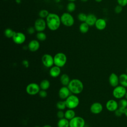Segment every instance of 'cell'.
<instances>
[{"instance_id":"1","label":"cell","mask_w":127,"mask_h":127,"mask_svg":"<svg viewBox=\"0 0 127 127\" xmlns=\"http://www.w3.org/2000/svg\"><path fill=\"white\" fill-rule=\"evenodd\" d=\"M47 26L49 29L52 31L57 30L60 27L61 23L60 16L53 13H50L46 18Z\"/></svg>"},{"instance_id":"2","label":"cell","mask_w":127,"mask_h":127,"mask_svg":"<svg viewBox=\"0 0 127 127\" xmlns=\"http://www.w3.org/2000/svg\"><path fill=\"white\" fill-rule=\"evenodd\" d=\"M69 90L74 94H78L82 92L84 86L82 81L78 79L71 80L67 86Z\"/></svg>"},{"instance_id":"3","label":"cell","mask_w":127,"mask_h":127,"mask_svg":"<svg viewBox=\"0 0 127 127\" xmlns=\"http://www.w3.org/2000/svg\"><path fill=\"white\" fill-rule=\"evenodd\" d=\"M66 107L68 109L76 108L79 104V99L75 94L70 95L65 100Z\"/></svg>"},{"instance_id":"4","label":"cell","mask_w":127,"mask_h":127,"mask_svg":"<svg viewBox=\"0 0 127 127\" xmlns=\"http://www.w3.org/2000/svg\"><path fill=\"white\" fill-rule=\"evenodd\" d=\"M54 64L60 67H63L66 64L67 58L63 53H58L54 57Z\"/></svg>"},{"instance_id":"5","label":"cell","mask_w":127,"mask_h":127,"mask_svg":"<svg viewBox=\"0 0 127 127\" xmlns=\"http://www.w3.org/2000/svg\"><path fill=\"white\" fill-rule=\"evenodd\" d=\"M60 18L61 23L65 26L70 27L72 26L74 23V18L69 13H64Z\"/></svg>"},{"instance_id":"6","label":"cell","mask_w":127,"mask_h":127,"mask_svg":"<svg viewBox=\"0 0 127 127\" xmlns=\"http://www.w3.org/2000/svg\"><path fill=\"white\" fill-rule=\"evenodd\" d=\"M127 92L125 87L122 85H118L114 87L113 91V95L116 99H122L125 97Z\"/></svg>"},{"instance_id":"7","label":"cell","mask_w":127,"mask_h":127,"mask_svg":"<svg viewBox=\"0 0 127 127\" xmlns=\"http://www.w3.org/2000/svg\"><path fill=\"white\" fill-rule=\"evenodd\" d=\"M40 85L36 83H30L28 84L26 87L27 93L30 95H35L39 93L40 91Z\"/></svg>"},{"instance_id":"8","label":"cell","mask_w":127,"mask_h":127,"mask_svg":"<svg viewBox=\"0 0 127 127\" xmlns=\"http://www.w3.org/2000/svg\"><path fill=\"white\" fill-rule=\"evenodd\" d=\"M85 124V120L83 118L76 116L69 121V127H84Z\"/></svg>"},{"instance_id":"9","label":"cell","mask_w":127,"mask_h":127,"mask_svg":"<svg viewBox=\"0 0 127 127\" xmlns=\"http://www.w3.org/2000/svg\"><path fill=\"white\" fill-rule=\"evenodd\" d=\"M42 62L46 67H51L54 64V57L48 54H44L42 57Z\"/></svg>"},{"instance_id":"10","label":"cell","mask_w":127,"mask_h":127,"mask_svg":"<svg viewBox=\"0 0 127 127\" xmlns=\"http://www.w3.org/2000/svg\"><path fill=\"white\" fill-rule=\"evenodd\" d=\"M46 26V21L43 18H40L36 20L34 27L37 32H43L45 30Z\"/></svg>"},{"instance_id":"11","label":"cell","mask_w":127,"mask_h":127,"mask_svg":"<svg viewBox=\"0 0 127 127\" xmlns=\"http://www.w3.org/2000/svg\"><path fill=\"white\" fill-rule=\"evenodd\" d=\"M13 42L16 44H22L26 40V37L24 34L22 32H15L13 37L12 38Z\"/></svg>"},{"instance_id":"12","label":"cell","mask_w":127,"mask_h":127,"mask_svg":"<svg viewBox=\"0 0 127 127\" xmlns=\"http://www.w3.org/2000/svg\"><path fill=\"white\" fill-rule=\"evenodd\" d=\"M106 109L110 112H115L119 107L118 103L115 100L110 99L106 104Z\"/></svg>"},{"instance_id":"13","label":"cell","mask_w":127,"mask_h":127,"mask_svg":"<svg viewBox=\"0 0 127 127\" xmlns=\"http://www.w3.org/2000/svg\"><path fill=\"white\" fill-rule=\"evenodd\" d=\"M70 91L66 86L62 87L59 91V95L62 99H66L70 95Z\"/></svg>"},{"instance_id":"14","label":"cell","mask_w":127,"mask_h":127,"mask_svg":"<svg viewBox=\"0 0 127 127\" xmlns=\"http://www.w3.org/2000/svg\"><path fill=\"white\" fill-rule=\"evenodd\" d=\"M103 110V106L99 102H95L90 106V111L94 114H99Z\"/></svg>"},{"instance_id":"15","label":"cell","mask_w":127,"mask_h":127,"mask_svg":"<svg viewBox=\"0 0 127 127\" xmlns=\"http://www.w3.org/2000/svg\"><path fill=\"white\" fill-rule=\"evenodd\" d=\"M109 82L111 86L115 87L118 86L119 83V76L115 73H112L109 77Z\"/></svg>"},{"instance_id":"16","label":"cell","mask_w":127,"mask_h":127,"mask_svg":"<svg viewBox=\"0 0 127 127\" xmlns=\"http://www.w3.org/2000/svg\"><path fill=\"white\" fill-rule=\"evenodd\" d=\"M40 48V43L36 40H31L28 44V48L31 52H34L37 51Z\"/></svg>"},{"instance_id":"17","label":"cell","mask_w":127,"mask_h":127,"mask_svg":"<svg viewBox=\"0 0 127 127\" xmlns=\"http://www.w3.org/2000/svg\"><path fill=\"white\" fill-rule=\"evenodd\" d=\"M61 67L57 65L53 66L51 67L49 70V73L50 76L54 78L59 76L61 73Z\"/></svg>"},{"instance_id":"18","label":"cell","mask_w":127,"mask_h":127,"mask_svg":"<svg viewBox=\"0 0 127 127\" xmlns=\"http://www.w3.org/2000/svg\"><path fill=\"white\" fill-rule=\"evenodd\" d=\"M95 26L98 30H103L106 28L107 26V23L104 19L99 18L97 19Z\"/></svg>"},{"instance_id":"19","label":"cell","mask_w":127,"mask_h":127,"mask_svg":"<svg viewBox=\"0 0 127 127\" xmlns=\"http://www.w3.org/2000/svg\"><path fill=\"white\" fill-rule=\"evenodd\" d=\"M97 17L96 16L93 14H89L87 16L86 20L85 21V22L89 26H92L93 25H95V23L97 21Z\"/></svg>"},{"instance_id":"20","label":"cell","mask_w":127,"mask_h":127,"mask_svg":"<svg viewBox=\"0 0 127 127\" xmlns=\"http://www.w3.org/2000/svg\"><path fill=\"white\" fill-rule=\"evenodd\" d=\"M60 81L62 85L64 86H68L70 80L69 76L67 74L64 73L61 76Z\"/></svg>"},{"instance_id":"21","label":"cell","mask_w":127,"mask_h":127,"mask_svg":"<svg viewBox=\"0 0 127 127\" xmlns=\"http://www.w3.org/2000/svg\"><path fill=\"white\" fill-rule=\"evenodd\" d=\"M58 127H69V121L65 118L59 120L57 124Z\"/></svg>"},{"instance_id":"22","label":"cell","mask_w":127,"mask_h":127,"mask_svg":"<svg viewBox=\"0 0 127 127\" xmlns=\"http://www.w3.org/2000/svg\"><path fill=\"white\" fill-rule=\"evenodd\" d=\"M119 83L121 85L127 87V73H122L119 76Z\"/></svg>"},{"instance_id":"23","label":"cell","mask_w":127,"mask_h":127,"mask_svg":"<svg viewBox=\"0 0 127 127\" xmlns=\"http://www.w3.org/2000/svg\"><path fill=\"white\" fill-rule=\"evenodd\" d=\"M75 116V113L73 109H68L64 112V118L67 120H70Z\"/></svg>"},{"instance_id":"24","label":"cell","mask_w":127,"mask_h":127,"mask_svg":"<svg viewBox=\"0 0 127 127\" xmlns=\"http://www.w3.org/2000/svg\"><path fill=\"white\" fill-rule=\"evenodd\" d=\"M119 107L118 108L121 110L123 112L125 113L126 109L127 108V100L125 99H121L119 103Z\"/></svg>"},{"instance_id":"25","label":"cell","mask_w":127,"mask_h":127,"mask_svg":"<svg viewBox=\"0 0 127 127\" xmlns=\"http://www.w3.org/2000/svg\"><path fill=\"white\" fill-rule=\"evenodd\" d=\"M39 85L41 89L46 90L50 87V83L48 80L44 79L41 81Z\"/></svg>"},{"instance_id":"26","label":"cell","mask_w":127,"mask_h":127,"mask_svg":"<svg viewBox=\"0 0 127 127\" xmlns=\"http://www.w3.org/2000/svg\"><path fill=\"white\" fill-rule=\"evenodd\" d=\"M89 26L85 22H82L79 27V30L82 33H86L89 30Z\"/></svg>"},{"instance_id":"27","label":"cell","mask_w":127,"mask_h":127,"mask_svg":"<svg viewBox=\"0 0 127 127\" xmlns=\"http://www.w3.org/2000/svg\"><path fill=\"white\" fill-rule=\"evenodd\" d=\"M15 32H14L13 30H12L10 28H7L4 30V34L6 37L8 38H12L14 33Z\"/></svg>"},{"instance_id":"28","label":"cell","mask_w":127,"mask_h":127,"mask_svg":"<svg viewBox=\"0 0 127 127\" xmlns=\"http://www.w3.org/2000/svg\"><path fill=\"white\" fill-rule=\"evenodd\" d=\"M36 38L39 41H44L46 39L47 36L45 33L43 32H38L36 34Z\"/></svg>"},{"instance_id":"29","label":"cell","mask_w":127,"mask_h":127,"mask_svg":"<svg viewBox=\"0 0 127 127\" xmlns=\"http://www.w3.org/2000/svg\"><path fill=\"white\" fill-rule=\"evenodd\" d=\"M75 8H76V5L73 2H69L67 5L66 9L69 12H72L74 11Z\"/></svg>"},{"instance_id":"30","label":"cell","mask_w":127,"mask_h":127,"mask_svg":"<svg viewBox=\"0 0 127 127\" xmlns=\"http://www.w3.org/2000/svg\"><path fill=\"white\" fill-rule=\"evenodd\" d=\"M56 106L59 110H64L66 107L65 102L63 101H60L57 102Z\"/></svg>"},{"instance_id":"31","label":"cell","mask_w":127,"mask_h":127,"mask_svg":"<svg viewBox=\"0 0 127 127\" xmlns=\"http://www.w3.org/2000/svg\"><path fill=\"white\" fill-rule=\"evenodd\" d=\"M49 13L48 12V11L46 9H42L41 10H40L39 12V15L40 16V18H46L48 15H49Z\"/></svg>"},{"instance_id":"32","label":"cell","mask_w":127,"mask_h":127,"mask_svg":"<svg viewBox=\"0 0 127 127\" xmlns=\"http://www.w3.org/2000/svg\"><path fill=\"white\" fill-rule=\"evenodd\" d=\"M87 16V15L84 13H80L77 15V18L80 21H81L82 22H85V21L86 20Z\"/></svg>"},{"instance_id":"33","label":"cell","mask_w":127,"mask_h":127,"mask_svg":"<svg viewBox=\"0 0 127 127\" xmlns=\"http://www.w3.org/2000/svg\"><path fill=\"white\" fill-rule=\"evenodd\" d=\"M123 6H122L119 4L116 5L114 8V11H115V13H116L117 14L121 13L123 11Z\"/></svg>"},{"instance_id":"34","label":"cell","mask_w":127,"mask_h":127,"mask_svg":"<svg viewBox=\"0 0 127 127\" xmlns=\"http://www.w3.org/2000/svg\"><path fill=\"white\" fill-rule=\"evenodd\" d=\"M39 95L41 98H46L47 96V92L46 90H40V91L39 92Z\"/></svg>"},{"instance_id":"35","label":"cell","mask_w":127,"mask_h":127,"mask_svg":"<svg viewBox=\"0 0 127 127\" xmlns=\"http://www.w3.org/2000/svg\"><path fill=\"white\" fill-rule=\"evenodd\" d=\"M119 5L124 7L127 5V0H117Z\"/></svg>"},{"instance_id":"36","label":"cell","mask_w":127,"mask_h":127,"mask_svg":"<svg viewBox=\"0 0 127 127\" xmlns=\"http://www.w3.org/2000/svg\"><path fill=\"white\" fill-rule=\"evenodd\" d=\"M57 116L58 118L60 119L64 118V112H63V110H59L57 114Z\"/></svg>"},{"instance_id":"37","label":"cell","mask_w":127,"mask_h":127,"mask_svg":"<svg viewBox=\"0 0 127 127\" xmlns=\"http://www.w3.org/2000/svg\"><path fill=\"white\" fill-rule=\"evenodd\" d=\"M115 114L117 117H121L123 114H124V112H123L121 110L118 108L115 111Z\"/></svg>"},{"instance_id":"38","label":"cell","mask_w":127,"mask_h":127,"mask_svg":"<svg viewBox=\"0 0 127 127\" xmlns=\"http://www.w3.org/2000/svg\"><path fill=\"white\" fill-rule=\"evenodd\" d=\"M36 31L35 28L34 27H30L27 29V32L29 34H33L35 33V31Z\"/></svg>"},{"instance_id":"39","label":"cell","mask_w":127,"mask_h":127,"mask_svg":"<svg viewBox=\"0 0 127 127\" xmlns=\"http://www.w3.org/2000/svg\"><path fill=\"white\" fill-rule=\"evenodd\" d=\"M22 64L26 67H28L29 66V63L28 61L27 60H24L22 61Z\"/></svg>"},{"instance_id":"40","label":"cell","mask_w":127,"mask_h":127,"mask_svg":"<svg viewBox=\"0 0 127 127\" xmlns=\"http://www.w3.org/2000/svg\"><path fill=\"white\" fill-rule=\"evenodd\" d=\"M124 114L125 115V116L127 117V108L125 110V113H124Z\"/></svg>"},{"instance_id":"41","label":"cell","mask_w":127,"mask_h":127,"mask_svg":"<svg viewBox=\"0 0 127 127\" xmlns=\"http://www.w3.org/2000/svg\"><path fill=\"white\" fill-rule=\"evenodd\" d=\"M43 127H52L49 125H46Z\"/></svg>"},{"instance_id":"42","label":"cell","mask_w":127,"mask_h":127,"mask_svg":"<svg viewBox=\"0 0 127 127\" xmlns=\"http://www.w3.org/2000/svg\"><path fill=\"white\" fill-rule=\"evenodd\" d=\"M96 2H101V1H102L103 0H95Z\"/></svg>"},{"instance_id":"43","label":"cell","mask_w":127,"mask_h":127,"mask_svg":"<svg viewBox=\"0 0 127 127\" xmlns=\"http://www.w3.org/2000/svg\"><path fill=\"white\" fill-rule=\"evenodd\" d=\"M125 98L127 100V93H126V95H125Z\"/></svg>"},{"instance_id":"44","label":"cell","mask_w":127,"mask_h":127,"mask_svg":"<svg viewBox=\"0 0 127 127\" xmlns=\"http://www.w3.org/2000/svg\"><path fill=\"white\" fill-rule=\"evenodd\" d=\"M68 0V1H69L70 2H73V1H75L76 0Z\"/></svg>"},{"instance_id":"45","label":"cell","mask_w":127,"mask_h":127,"mask_svg":"<svg viewBox=\"0 0 127 127\" xmlns=\"http://www.w3.org/2000/svg\"><path fill=\"white\" fill-rule=\"evenodd\" d=\"M88 0H81V1H83V2H86V1H87Z\"/></svg>"},{"instance_id":"46","label":"cell","mask_w":127,"mask_h":127,"mask_svg":"<svg viewBox=\"0 0 127 127\" xmlns=\"http://www.w3.org/2000/svg\"><path fill=\"white\" fill-rule=\"evenodd\" d=\"M126 71H127V69H126Z\"/></svg>"},{"instance_id":"47","label":"cell","mask_w":127,"mask_h":127,"mask_svg":"<svg viewBox=\"0 0 127 127\" xmlns=\"http://www.w3.org/2000/svg\"><path fill=\"white\" fill-rule=\"evenodd\" d=\"M38 127V126H36V127Z\"/></svg>"},{"instance_id":"48","label":"cell","mask_w":127,"mask_h":127,"mask_svg":"<svg viewBox=\"0 0 127 127\" xmlns=\"http://www.w3.org/2000/svg\"></svg>"}]
</instances>
